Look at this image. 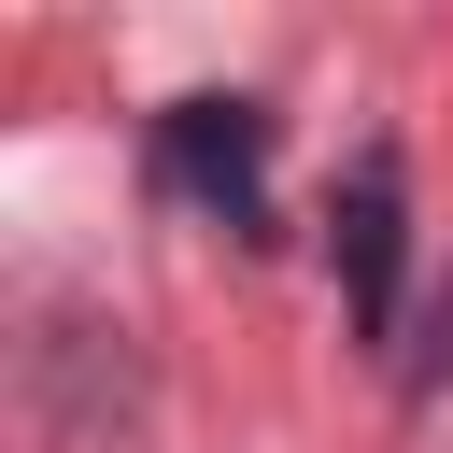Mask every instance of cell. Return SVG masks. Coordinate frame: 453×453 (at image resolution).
Returning <instances> with one entry per match:
<instances>
[{
  "label": "cell",
  "mask_w": 453,
  "mask_h": 453,
  "mask_svg": "<svg viewBox=\"0 0 453 453\" xmlns=\"http://www.w3.org/2000/svg\"><path fill=\"white\" fill-rule=\"evenodd\" d=\"M326 226H340V297H354V326L382 340V326H396V269H411V170L368 142V156L340 170V212H326Z\"/></svg>",
  "instance_id": "7a4b0ae2"
},
{
  "label": "cell",
  "mask_w": 453,
  "mask_h": 453,
  "mask_svg": "<svg viewBox=\"0 0 453 453\" xmlns=\"http://www.w3.org/2000/svg\"><path fill=\"white\" fill-rule=\"evenodd\" d=\"M156 156H170V184L212 198L226 226H269V113H255V99H170Z\"/></svg>",
  "instance_id": "6da1fadb"
}]
</instances>
